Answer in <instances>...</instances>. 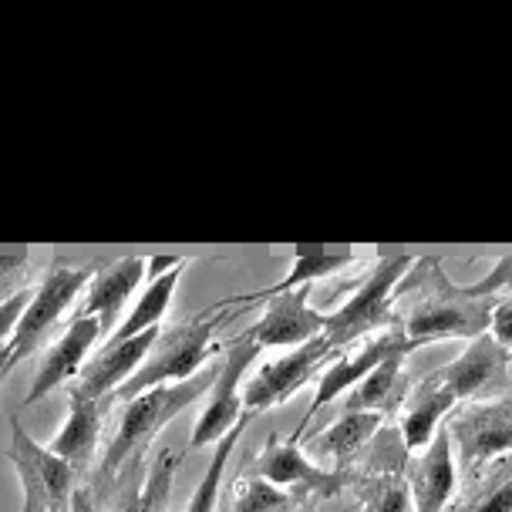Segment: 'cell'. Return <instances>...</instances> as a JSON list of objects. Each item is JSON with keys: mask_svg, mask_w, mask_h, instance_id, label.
<instances>
[{"mask_svg": "<svg viewBox=\"0 0 512 512\" xmlns=\"http://www.w3.org/2000/svg\"><path fill=\"white\" fill-rule=\"evenodd\" d=\"M496 300L448 280L438 256H415L395 290V327L415 351L438 341H475L489 334Z\"/></svg>", "mask_w": 512, "mask_h": 512, "instance_id": "cell-1", "label": "cell"}, {"mask_svg": "<svg viewBox=\"0 0 512 512\" xmlns=\"http://www.w3.org/2000/svg\"><path fill=\"white\" fill-rule=\"evenodd\" d=\"M216 368H209L203 374L189 381H179V384H159V388L145 391V395L125 401V411L118 418V428H115V438L108 442L102 462H98V479L102 482H112L122 465L128 459H139V455L155 442V435L166 428L172 418L182 415L189 405H196L199 398L209 395L216 381Z\"/></svg>", "mask_w": 512, "mask_h": 512, "instance_id": "cell-2", "label": "cell"}, {"mask_svg": "<svg viewBox=\"0 0 512 512\" xmlns=\"http://www.w3.org/2000/svg\"><path fill=\"white\" fill-rule=\"evenodd\" d=\"M226 317H230V310L223 304H216L203 310V314L169 327V331H159V341H155L145 364L115 391L112 401H132L145 395V391L159 388V384H179V381H189V378H196V374H203L209 358L219 351L216 327H219V320H226Z\"/></svg>", "mask_w": 512, "mask_h": 512, "instance_id": "cell-3", "label": "cell"}, {"mask_svg": "<svg viewBox=\"0 0 512 512\" xmlns=\"http://www.w3.org/2000/svg\"><path fill=\"white\" fill-rule=\"evenodd\" d=\"M415 256L391 253L381 256L374 267L364 273V280L351 290V297L341 307L324 314V337L337 351L368 341L371 334H381L395 327V290L401 277L411 270Z\"/></svg>", "mask_w": 512, "mask_h": 512, "instance_id": "cell-4", "label": "cell"}, {"mask_svg": "<svg viewBox=\"0 0 512 512\" xmlns=\"http://www.w3.org/2000/svg\"><path fill=\"white\" fill-rule=\"evenodd\" d=\"M91 277H95L91 267H51L44 273L31 294V304L24 307L14 337L0 347V381H4L17 364L34 358V354L48 344L54 324H61V317L68 314V307L75 304L78 294H85Z\"/></svg>", "mask_w": 512, "mask_h": 512, "instance_id": "cell-5", "label": "cell"}, {"mask_svg": "<svg viewBox=\"0 0 512 512\" xmlns=\"http://www.w3.org/2000/svg\"><path fill=\"white\" fill-rule=\"evenodd\" d=\"M445 428L452 438L459 482L472 479L492 462L512 455V395L459 405L448 415Z\"/></svg>", "mask_w": 512, "mask_h": 512, "instance_id": "cell-6", "label": "cell"}, {"mask_svg": "<svg viewBox=\"0 0 512 512\" xmlns=\"http://www.w3.org/2000/svg\"><path fill=\"white\" fill-rule=\"evenodd\" d=\"M7 455H11V465L24 492L21 512H71L75 509L78 472L64 459H58L48 445L34 442L17 418L11 422V448H7Z\"/></svg>", "mask_w": 512, "mask_h": 512, "instance_id": "cell-7", "label": "cell"}, {"mask_svg": "<svg viewBox=\"0 0 512 512\" xmlns=\"http://www.w3.org/2000/svg\"><path fill=\"white\" fill-rule=\"evenodd\" d=\"M223 361H219V371H216V381L209 388V401L203 405L196 418V428H192V438H189V448H209L216 445L223 435H230L236 425L243 422L250 411H243V391H240V381L246 368L256 361L260 347H256L250 337L240 334L236 341H230L223 347Z\"/></svg>", "mask_w": 512, "mask_h": 512, "instance_id": "cell-8", "label": "cell"}, {"mask_svg": "<svg viewBox=\"0 0 512 512\" xmlns=\"http://www.w3.org/2000/svg\"><path fill=\"white\" fill-rule=\"evenodd\" d=\"M337 354H344V351H337V347L320 334L317 341H310L304 347H294V351H287L283 358L263 364V368L256 371L243 388V411H250V415L256 418L267 408L287 405V401L294 398L304 384L320 378V371H324Z\"/></svg>", "mask_w": 512, "mask_h": 512, "instance_id": "cell-9", "label": "cell"}, {"mask_svg": "<svg viewBox=\"0 0 512 512\" xmlns=\"http://www.w3.org/2000/svg\"><path fill=\"white\" fill-rule=\"evenodd\" d=\"M250 472L267 479L270 486L294 492V496L297 492H310V496H320V499L337 496V492L351 482V475L344 469H324V465H317L310 459L300 435L294 438L270 435L260 452H256Z\"/></svg>", "mask_w": 512, "mask_h": 512, "instance_id": "cell-10", "label": "cell"}, {"mask_svg": "<svg viewBox=\"0 0 512 512\" xmlns=\"http://www.w3.org/2000/svg\"><path fill=\"white\" fill-rule=\"evenodd\" d=\"M509 368L512 354L492 334H482L475 341H465V351L435 371L448 395L459 405H469V401L509 395Z\"/></svg>", "mask_w": 512, "mask_h": 512, "instance_id": "cell-11", "label": "cell"}, {"mask_svg": "<svg viewBox=\"0 0 512 512\" xmlns=\"http://www.w3.org/2000/svg\"><path fill=\"white\" fill-rule=\"evenodd\" d=\"M411 351H415V347L405 341V334H401L398 327H388V331L371 334L368 341L354 344V351L337 354V358L327 364L324 371H320V378L314 381V398H310V408H307V415H304V425L324 405H331L334 398L347 395V391H351L354 384H361L374 368H378L381 361L395 358V354H411Z\"/></svg>", "mask_w": 512, "mask_h": 512, "instance_id": "cell-12", "label": "cell"}, {"mask_svg": "<svg viewBox=\"0 0 512 512\" xmlns=\"http://www.w3.org/2000/svg\"><path fill=\"white\" fill-rule=\"evenodd\" d=\"M260 351L273 347H304L324 334V310L314 307L310 287L287 290V294L267 300L256 324L243 331Z\"/></svg>", "mask_w": 512, "mask_h": 512, "instance_id": "cell-13", "label": "cell"}, {"mask_svg": "<svg viewBox=\"0 0 512 512\" xmlns=\"http://www.w3.org/2000/svg\"><path fill=\"white\" fill-rule=\"evenodd\" d=\"M159 331H145L139 337H128V341L105 344L95 358L85 361V368L78 371V378L68 384L71 398H85V401H112V395L122 384L142 368L149 351L159 341Z\"/></svg>", "mask_w": 512, "mask_h": 512, "instance_id": "cell-14", "label": "cell"}, {"mask_svg": "<svg viewBox=\"0 0 512 512\" xmlns=\"http://www.w3.org/2000/svg\"><path fill=\"white\" fill-rule=\"evenodd\" d=\"M405 482L411 489L415 512H445L459 496V469L448 428L442 425L422 452H415L405 465Z\"/></svg>", "mask_w": 512, "mask_h": 512, "instance_id": "cell-15", "label": "cell"}, {"mask_svg": "<svg viewBox=\"0 0 512 512\" xmlns=\"http://www.w3.org/2000/svg\"><path fill=\"white\" fill-rule=\"evenodd\" d=\"M102 324L95 317H71V324L64 327V334L54 344L44 347V358L34 371V381L24 395V405H38L41 398H48L54 388H64L78 378V371L85 368L91 347L102 337Z\"/></svg>", "mask_w": 512, "mask_h": 512, "instance_id": "cell-16", "label": "cell"}, {"mask_svg": "<svg viewBox=\"0 0 512 512\" xmlns=\"http://www.w3.org/2000/svg\"><path fill=\"white\" fill-rule=\"evenodd\" d=\"M459 408V401L448 395V388L438 378V371L425 374L422 381H415L408 388L405 401L398 408V435L408 455L422 452L432 442L435 432L448 422V415Z\"/></svg>", "mask_w": 512, "mask_h": 512, "instance_id": "cell-17", "label": "cell"}, {"mask_svg": "<svg viewBox=\"0 0 512 512\" xmlns=\"http://www.w3.org/2000/svg\"><path fill=\"white\" fill-rule=\"evenodd\" d=\"M145 280V256H122L108 263L105 270H95V277L85 287V304L75 310V317H95L102 331L118 327V314L125 310L128 297Z\"/></svg>", "mask_w": 512, "mask_h": 512, "instance_id": "cell-18", "label": "cell"}, {"mask_svg": "<svg viewBox=\"0 0 512 512\" xmlns=\"http://www.w3.org/2000/svg\"><path fill=\"white\" fill-rule=\"evenodd\" d=\"M102 418H105L102 401H85V398H71L68 395V418H64L61 432L51 438L48 448L58 455V459L68 462L75 472H81L98 452Z\"/></svg>", "mask_w": 512, "mask_h": 512, "instance_id": "cell-19", "label": "cell"}, {"mask_svg": "<svg viewBox=\"0 0 512 512\" xmlns=\"http://www.w3.org/2000/svg\"><path fill=\"white\" fill-rule=\"evenodd\" d=\"M384 428V415H374V411H341L331 425L320 435L307 438V448L314 455H327V459H337V465L354 462L358 455L368 448L378 432Z\"/></svg>", "mask_w": 512, "mask_h": 512, "instance_id": "cell-20", "label": "cell"}, {"mask_svg": "<svg viewBox=\"0 0 512 512\" xmlns=\"http://www.w3.org/2000/svg\"><path fill=\"white\" fill-rule=\"evenodd\" d=\"M358 263L354 253H297L290 256V270L283 273L280 283H273L267 290H256V294H246V297H233L226 300L223 307H250V304H260V300H273L287 290H297V287H310L314 280H324V277H334V273H344Z\"/></svg>", "mask_w": 512, "mask_h": 512, "instance_id": "cell-21", "label": "cell"}, {"mask_svg": "<svg viewBox=\"0 0 512 512\" xmlns=\"http://www.w3.org/2000/svg\"><path fill=\"white\" fill-rule=\"evenodd\" d=\"M405 358L408 354H395V358L381 361L368 378L361 384H354L347 391V411H374V415H384L391 408H401L405 401L411 381H408V371H405Z\"/></svg>", "mask_w": 512, "mask_h": 512, "instance_id": "cell-22", "label": "cell"}, {"mask_svg": "<svg viewBox=\"0 0 512 512\" xmlns=\"http://www.w3.org/2000/svg\"><path fill=\"white\" fill-rule=\"evenodd\" d=\"M182 267H186V263H182ZM182 267H172L169 273H162V277L149 280V287L142 290L139 304H135L122 317V324L115 327L112 337H108L105 344L128 341V337H139L145 331H155V327H162V317H166V310L172 304V297H176V287H179V280H182Z\"/></svg>", "mask_w": 512, "mask_h": 512, "instance_id": "cell-23", "label": "cell"}, {"mask_svg": "<svg viewBox=\"0 0 512 512\" xmlns=\"http://www.w3.org/2000/svg\"><path fill=\"white\" fill-rule=\"evenodd\" d=\"M405 465L408 462L371 465V475L361 486V509L364 512H415L411 489L405 482Z\"/></svg>", "mask_w": 512, "mask_h": 512, "instance_id": "cell-24", "label": "cell"}, {"mask_svg": "<svg viewBox=\"0 0 512 512\" xmlns=\"http://www.w3.org/2000/svg\"><path fill=\"white\" fill-rule=\"evenodd\" d=\"M176 469H179L176 452L162 448V452L152 459L149 472H145L142 486L128 492V496H125L122 502H118V509H115V512H166L172 482H176Z\"/></svg>", "mask_w": 512, "mask_h": 512, "instance_id": "cell-25", "label": "cell"}, {"mask_svg": "<svg viewBox=\"0 0 512 512\" xmlns=\"http://www.w3.org/2000/svg\"><path fill=\"white\" fill-rule=\"evenodd\" d=\"M253 422V415H246L240 425L233 428L230 435H223L219 442L213 445V459H209L203 479H199L196 492L189 496L186 502V512H216V502H219V489H223V479H226V465L233 459V448L240 445V438L246 432V425Z\"/></svg>", "mask_w": 512, "mask_h": 512, "instance_id": "cell-26", "label": "cell"}, {"mask_svg": "<svg viewBox=\"0 0 512 512\" xmlns=\"http://www.w3.org/2000/svg\"><path fill=\"white\" fill-rule=\"evenodd\" d=\"M300 506V496L287 489L270 486L256 472H246L233 482L230 512H294Z\"/></svg>", "mask_w": 512, "mask_h": 512, "instance_id": "cell-27", "label": "cell"}, {"mask_svg": "<svg viewBox=\"0 0 512 512\" xmlns=\"http://www.w3.org/2000/svg\"><path fill=\"white\" fill-rule=\"evenodd\" d=\"M472 294L479 297H509L512 294V253H502L492 260V267L486 270V277L465 283Z\"/></svg>", "mask_w": 512, "mask_h": 512, "instance_id": "cell-28", "label": "cell"}, {"mask_svg": "<svg viewBox=\"0 0 512 512\" xmlns=\"http://www.w3.org/2000/svg\"><path fill=\"white\" fill-rule=\"evenodd\" d=\"M31 294H34V290H14L11 297L0 300V347H4L14 337L17 324H21L24 307L31 304Z\"/></svg>", "mask_w": 512, "mask_h": 512, "instance_id": "cell-29", "label": "cell"}, {"mask_svg": "<svg viewBox=\"0 0 512 512\" xmlns=\"http://www.w3.org/2000/svg\"><path fill=\"white\" fill-rule=\"evenodd\" d=\"M489 334L512 354V294L496 300V307H492V320H489Z\"/></svg>", "mask_w": 512, "mask_h": 512, "instance_id": "cell-30", "label": "cell"}, {"mask_svg": "<svg viewBox=\"0 0 512 512\" xmlns=\"http://www.w3.org/2000/svg\"><path fill=\"white\" fill-rule=\"evenodd\" d=\"M71 512H91V509H88V502H81V499H75V509H71Z\"/></svg>", "mask_w": 512, "mask_h": 512, "instance_id": "cell-31", "label": "cell"}, {"mask_svg": "<svg viewBox=\"0 0 512 512\" xmlns=\"http://www.w3.org/2000/svg\"><path fill=\"white\" fill-rule=\"evenodd\" d=\"M445 512H465V506H462V502H459V499H455V502H452V506H448Z\"/></svg>", "mask_w": 512, "mask_h": 512, "instance_id": "cell-32", "label": "cell"}]
</instances>
